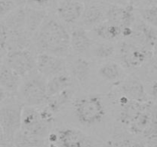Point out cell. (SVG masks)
I'll list each match as a JSON object with an SVG mask.
<instances>
[{"instance_id": "6da1fadb", "label": "cell", "mask_w": 157, "mask_h": 147, "mask_svg": "<svg viewBox=\"0 0 157 147\" xmlns=\"http://www.w3.org/2000/svg\"><path fill=\"white\" fill-rule=\"evenodd\" d=\"M37 53H48L67 58L71 54L70 31L56 15L49 14L32 36Z\"/></svg>"}, {"instance_id": "7a4b0ae2", "label": "cell", "mask_w": 157, "mask_h": 147, "mask_svg": "<svg viewBox=\"0 0 157 147\" xmlns=\"http://www.w3.org/2000/svg\"><path fill=\"white\" fill-rule=\"evenodd\" d=\"M71 105L75 119L84 127L97 126L107 114L105 100L100 93H87L75 97Z\"/></svg>"}, {"instance_id": "3957f363", "label": "cell", "mask_w": 157, "mask_h": 147, "mask_svg": "<svg viewBox=\"0 0 157 147\" xmlns=\"http://www.w3.org/2000/svg\"><path fill=\"white\" fill-rule=\"evenodd\" d=\"M25 105L17 95H12L0 104V125L7 143L12 142L21 127Z\"/></svg>"}, {"instance_id": "277c9868", "label": "cell", "mask_w": 157, "mask_h": 147, "mask_svg": "<svg viewBox=\"0 0 157 147\" xmlns=\"http://www.w3.org/2000/svg\"><path fill=\"white\" fill-rule=\"evenodd\" d=\"M118 62L125 70L135 71L142 68L153 57V51L130 39H121L117 43Z\"/></svg>"}, {"instance_id": "5b68a950", "label": "cell", "mask_w": 157, "mask_h": 147, "mask_svg": "<svg viewBox=\"0 0 157 147\" xmlns=\"http://www.w3.org/2000/svg\"><path fill=\"white\" fill-rule=\"evenodd\" d=\"M22 79L17 94L20 100L27 107L44 106L48 99L47 78L36 70Z\"/></svg>"}, {"instance_id": "8992f818", "label": "cell", "mask_w": 157, "mask_h": 147, "mask_svg": "<svg viewBox=\"0 0 157 147\" xmlns=\"http://www.w3.org/2000/svg\"><path fill=\"white\" fill-rule=\"evenodd\" d=\"M53 123L43 115L40 107L25 106L20 131L34 138L47 139Z\"/></svg>"}, {"instance_id": "52a82bcc", "label": "cell", "mask_w": 157, "mask_h": 147, "mask_svg": "<svg viewBox=\"0 0 157 147\" xmlns=\"http://www.w3.org/2000/svg\"><path fill=\"white\" fill-rule=\"evenodd\" d=\"M37 53L35 47L7 51L5 61L7 66L22 78L36 71Z\"/></svg>"}, {"instance_id": "ba28073f", "label": "cell", "mask_w": 157, "mask_h": 147, "mask_svg": "<svg viewBox=\"0 0 157 147\" xmlns=\"http://www.w3.org/2000/svg\"><path fill=\"white\" fill-rule=\"evenodd\" d=\"M67 71L75 84L82 88H87L93 80L94 61L86 57L71 54L67 57Z\"/></svg>"}, {"instance_id": "9c48e42d", "label": "cell", "mask_w": 157, "mask_h": 147, "mask_svg": "<svg viewBox=\"0 0 157 147\" xmlns=\"http://www.w3.org/2000/svg\"><path fill=\"white\" fill-rule=\"evenodd\" d=\"M84 6L78 0H59L55 6V15L66 26L73 28L79 24Z\"/></svg>"}, {"instance_id": "30bf717a", "label": "cell", "mask_w": 157, "mask_h": 147, "mask_svg": "<svg viewBox=\"0 0 157 147\" xmlns=\"http://www.w3.org/2000/svg\"><path fill=\"white\" fill-rule=\"evenodd\" d=\"M117 88L120 93L132 100L140 103L150 100L145 83L135 73L127 75L117 86Z\"/></svg>"}, {"instance_id": "8fae6325", "label": "cell", "mask_w": 157, "mask_h": 147, "mask_svg": "<svg viewBox=\"0 0 157 147\" xmlns=\"http://www.w3.org/2000/svg\"><path fill=\"white\" fill-rule=\"evenodd\" d=\"M57 144L59 147H93L94 141L82 130L70 126L58 129Z\"/></svg>"}, {"instance_id": "7c38bea8", "label": "cell", "mask_w": 157, "mask_h": 147, "mask_svg": "<svg viewBox=\"0 0 157 147\" xmlns=\"http://www.w3.org/2000/svg\"><path fill=\"white\" fill-rule=\"evenodd\" d=\"M36 70L46 78L67 70V58L59 55L48 53L37 55Z\"/></svg>"}, {"instance_id": "4fadbf2b", "label": "cell", "mask_w": 157, "mask_h": 147, "mask_svg": "<svg viewBox=\"0 0 157 147\" xmlns=\"http://www.w3.org/2000/svg\"><path fill=\"white\" fill-rule=\"evenodd\" d=\"M107 3L101 0L85 4L78 25L90 31L107 20Z\"/></svg>"}, {"instance_id": "5bb4252c", "label": "cell", "mask_w": 157, "mask_h": 147, "mask_svg": "<svg viewBox=\"0 0 157 147\" xmlns=\"http://www.w3.org/2000/svg\"><path fill=\"white\" fill-rule=\"evenodd\" d=\"M94 43V41L89 30L80 25L71 28V30L70 31V47L71 54L89 58Z\"/></svg>"}, {"instance_id": "9a60e30c", "label": "cell", "mask_w": 157, "mask_h": 147, "mask_svg": "<svg viewBox=\"0 0 157 147\" xmlns=\"http://www.w3.org/2000/svg\"><path fill=\"white\" fill-rule=\"evenodd\" d=\"M143 47L153 51L157 41V29L144 21L138 15L132 26V33L129 38Z\"/></svg>"}, {"instance_id": "2e32d148", "label": "cell", "mask_w": 157, "mask_h": 147, "mask_svg": "<svg viewBox=\"0 0 157 147\" xmlns=\"http://www.w3.org/2000/svg\"><path fill=\"white\" fill-rule=\"evenodd\" d=\"M125 70L118 61L110 60L101 63L97 69V74L104 83L117 87L127 75Z\"/></svg>"}, {"instance_id": "e0dca14e", "label": "cell", "mask_w": 157, "mask_h": 147, "mask_svg": "<svg viewBox=\"0 0 157 147\" xmlns=\"http://www.w3.org/2000/svg\"><path fill=\"white\" fill-rule=\"evenodd\" d=\"M75 87L48 97L44 107H47L54 115H57L72 104L75 95Z\"/></svg>"}, {"instance_id": "ac0fdd59", "label": "cell", "mask_w": 157, "mask_h": 147, "mask_svg": "<svg viewBox=\"0 0 157 147\" xmlns=\"http://www.w3.org/2000/svg\"><path fill=\"white\" fill-rule=\"evenodd\" d=\"M90 31L93 32L94 36L99 39V41L117 43L123 39L122 28L107 20Z\"/></svg>"}, {"instance_id": "d6986e66", "label": "cell", "mask_w": 157, "mask_h": 147, "mask_svg": "<svg viewBox=\"0 0 157 147\" xmlns=\"http://www.w3.org/2000/svg\"><path fill=\"white\" fill-rule=\"evenodd\" d=\"M22 77L12 68L3 64L0 67V86L12 95L18 94Z\"/></svg>"}, {"instance_id": "ffe728a7", "label": "cell", "mask_w": 157, "mask_h": 147, "mask_svg": "<svg viewBox=\"0 0 157 147\" xmlns=\"http://www.w3.org/2000/svg\"><path fill=\"white\" fill-rule=\"evenodd\" d=\"M75 81L67 70L55 75L47 80L48 97L73 87Z\"/></svg>"}, {"instance_id": "44dd1931", "label": "cell", "mask_w": 157, "mask_h": 147, "mask_svg": "<svg viewBox=\"0 0 157 147\" xmlns=\"http://www.w3.org/2000/svg\"><path fill=\"white\" fill-rule=\"evenodd\" d=\"M117 55V43L108 41H94L89 58L96 61H110Z\"/></svg>"}, {"instance_id": "7402d4cb", "label": "cell", "mask_w": 157, "mask_h": 147, "mask_svg": "<svg viewBox=\"0 0 157 147\" xmlns=\"http://www.w3.org/2000/svg\"><path fill=\"white\" fill-rule=\"evenodd\" d=\"M9 32H23L26 31V12L25 7H16L3 20Z\"/></svg>"}, {"instance_id": "603a6c76", "label": "cell", "mask_w": 157, "mask_h": 147, "mask_svg": "<svg viewBox=\"0 0 157 147\" xmlns=\"http://www.w3.org/2000/svg\"><path fill=\"white\" fill-rule=\"evenodd\" d=\"M26 31L32 38L48 16L47 9H35L25 6Z\"/></svg>"}, {"instance_id": "cb8c5ba5", "label": "cell", "mask_w": 157, "mask_h": 147, "mask_svg": "<svg viewBox=\"0 0 157 147\" xmlns=\"http://www.w3.org/2000/svg\"><path fill=\"white\" fill-rule=\"evenodd\" d=\"M136 12L145 22L157 29V6L136 8Z\"/></svg>"}, {"instance_id": "d4e9b609", "label": "cell", "mask_w": 157, "mask_h": 147, "mask_svg": "<svg viewBox=\"0 0 157 147\" xmlns=\"http://www.w3.org/2000/svg\"><path fill=\"white\" fill-rule=\"evenodd\" d=\"M17 6L12 0H0V18H5Z\"/></svg>"}, {"instance_id": "484cf974", "label": "cell", "mask_w": 157, "mask_h": 147, "mask_svg": "<svg viewBox=\"0 0 157 147\" xmlns=\"http://www.w3.org/2000/svg\"><path fill=\"white\" fill-rule=\"evenodd\" d=\"M132 143L133 142L128 137L117 136L110 141L109 147H131Z\"/></svg>"}, {"instance_id": "4316f807", "label": "cell", "mask_w": 157, "mask_h": 147, "mask_svg": "<svg viewBox=\"0 0 157 147\" xmlns=\"http://www.w3.org/2000/svg\"><path fill=\"white\" fill-rule=\"evenodd\" d=\"M54 0H26V6L35 9H47Z\"/></svg>"}, {"instance_id": "83f0119b", "label": "cell", "mask_w": 157, "mask_h": 147, "mask_svg": "<svg viewBox=\"0 0 157 147\" xmlns=\"http://www.w3.org/2000/svg\"><path fill=\"white\" fill-rule=\"evenodd\" d=\"M8 39V30L4 23L0 22V50L6 51Z\"/></svg>"}, {"instance_id": "f1b7e54d", "label": "cell", "mask_w": 157, "mask_h": 147, "mask_svg": "<svg viewBox=\"0 0 157 147\" xmlns=\"http://www.w3.org/2000/svg\"><path fill=\"white\" fill-rule=\"evenodd\" d=\"M144 139L146 140L145 144L147 147H157V134L150 135Z\"/></svg>"}, {"instance_id": "f546056e", "label": "cell", "mask_w": 157, "mask_h": 147, "mask_svg": "<svg viewBox=\"0 0 157 147\" xmlns=\"http://www.w3.org/2000/svg\"><path fill=\"white\" fill-rule=\"evenodd\" d=\"M105 3L109 5L118 6H127L130 4V0H103Z\"/></svg>"}, {"instance_id": "4dcf8cb0", "label": "cell", "mask_w": 157, "mask_h": 147, "mask_svg": "<svg viewBox=\"0 0 157 147\" xmlns=\"http://www.w3.org/2000/svg\"><path fill=\"white\" fill-rule=\"evenodd\" d=\"M150 6H157V0H140L136 8L150 7Z\"/></svg>"}, {"instance_id": "1f68e13d", "label": "cell", "mask_w": 157, "mask_h": 147, "mask_svg": "<svg viewBox=\"0 0 157 147\" xmlns=\"http://www.w3.org/2000/svg\"><path fill=\"white\" fill-rule=\"evenodd\" d=\"M8 97V93L0 86V104L6 100Z\"/></svg>"}, {"instance_id": "d6a6232c", "label": "cell", "mask_w": 157, "mask_h": 147, "mask_svg": "<svg viewBox=\"0 0 157 147\" xmlns=\"http://www.w3.org/2000/svg\"><path fill=\"white\" fill-rule=\"evenodd\" d=\"M17 7H25L26 6V0H12Z\"/></svg>"}, {"instance_id": "836d02e7", "label": "cell", "mask_w": 157, "mask_h": 147, "mask_svg": "<svg viewBox=\"0 0 157 147\" xmlns=\"http://www.w3.org/2000/svg\"><path fill=\"white\" fill-rule=\"evenodd\" d=\"M131 147H147V145H146L145 143H144L143 142H138V141H136V142H133Z\"/></svg>"}, {"instance_id": "e575fe53", "label": "cell", "mask_w": 157, "mask_h": 147, "mask_svg": "<svg viewBox=\"0 0 157 147\" xmlns=\"http://www.w3.org/2000/svg\"><path fill=\"white\" fill-rule=\"evenodd\" d=\"M3 51L0 50V67L3 64V61H4V55L2 53Z\"/></svg>"}, {"instance_id": "d590c367", "label": "cell", "mask_w": 157, "mask_h": 147, "mask_svg": "<svg viewBox=\"0 0 157 147\" xmlns=\"http://www.w3.org/2000/svg\"><path fill=\"white\" fill-rule=\"evenodd\" d=\"M140 0H130V4L133 5V6H134L135 7H136L138 3L140 2Z\"/></svg>"}, {"instance_id": "8d00e7d4", "label": "cell", "mask_w": 157, "mask_h": 147, "mask_svg": "<svg viewBox=\"0 0 157 147\" xmlns=\"http://www.w3.org/2000/svg\"><path fill=\"white\" fill-rule=\"evenodd\" d=\"M6 143H7V142L4 136H0V145H6Z\"/></svg>"}, {"instance_id": "74e56055", "label": "cell", "mask_w": 157, "mask_h": 147, "mask_svg": "<svg viewBox=\"0 0 157 147\" xmlns=\"http://www.w3.org/2000/svg\"><path fill=\"white\" fill-rule=\"evenodd\" d=\"M78 1L84 3V4L85 5V4H87V3H90V2H92L96 1V0H78Z\"/></svg>"}, {"instance_id": "f35d334b", "label": "cell", "mask_w": 157, "mask_h": 147, "mask_svg": "<svg viewBox=\"0 0 157 147\" xmlns=\"http://www.w3.org/2000/svg\"><path fill=\"white\" fill-rule=\"evenodd\" d=\"M6 147H17V146H15V145H14V144L12 143V142H9V143L6 144Z\"/></svg>"}, {"instance_id": "ab89813d", "label": "cell", "mask_w": 157, "mask_h": 147, "mask_svg": "<svg viewBox=\"0 0 157 147\" xmlns=\"http://www.w3.org/2000/svg\"><path fill=\"white\" fill-rule=\"evenodd\" d=\"M0 136H4V135H3V132H2V130L1 125H0Z\"/></svg>"}, {"instance_id": "60d3db41", "label": "cell", "mask_w": 157, "mask_h": 147, "mask_svg": "<svg viewBox=\"0 0 157 147\" xmlns=\"http://www.w3.org/2000/svg\"><path fill=\"white\" fill-rule=\"evenodd\" d=\"M31 147H45V145H37V146H31Z\"/></svg>"}, {"instance_id": "b9f144b4", "label": "cell", "mask_w": 157, "mask_h": 147, "mask_svg": "<svg viewBox=\"0 0 157 147\" xmlns=\"http://www.w3.org/2000/svg\"><path fill=\"white\" fill-rule=\"evenodd\" d=\"M6 145H0V147H6Z\"/></svg>"}]
</instances>
